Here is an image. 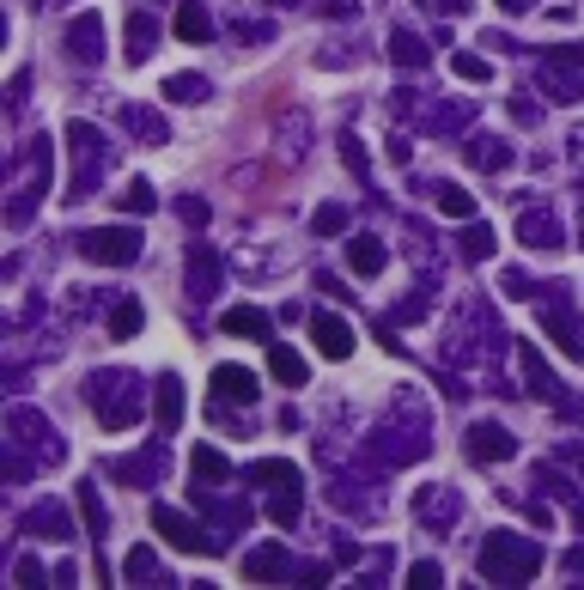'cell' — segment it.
I'll return each instance as SVG.
<instances>
[{"mask_svg": "<svg viewBox=\"0 0 584 590\" xmlns=\"http://www.w3.org/2000/svg\"><path fill=\"white\" fill-rule=\"evenodd\" d=\"M268 518H274L280 530H292V524H299V493H280V499L268 505Z\"/></svg>", "mask_w": 584, "mask_h": 590, "instance_id": "cell-33", "label": "cell"}, {"mask_svg": "<svg viewBox=\"0 0 584 590\" xmlns=\"http://www.w3.org/2000/svg\"><path fill=\"white\" fill-rule=\"evenodd\" d=\"M268 372H274V384H286V390H305V378H311V365L292 353V347H274L268 353Z\"/></svg>", "mask_w": 584, "mask_h": 590, "instance_id": "cell-13", "label": "cell"}, {"mask_svg": "<svg viewBox=\"0 0 584 590\" xmlns=\"http://www.w3.org/2000/svg\"><path fill=\"white\" fill-rule=\"evenodd\" d=\"M219 323H226V335H250V341H268V329H274L268 311H256V305H232Z\"/></svg>", "mask_w": 584, "mask_h": 590, "instance_id": "cell-14", "label": "cell"}, {"mask_svg": "<svg viewBox=\"0 0 584 590\" xmlns=\"http://www.w3.org/2000/svg\"><path fill=\"white\" fill-rule=\"evenodd\" d=\"M122 578H128V584H146V578H159V560H153V548H134V554L122 560Z\"/></svg>", "mask_w": 584, "mask_h": 590, "instance_id": "cell-28", "label": "cell"}, {"mask_svg": "<svg viewBox=\"0 0 584 590\" xmlns=\"http://www.w3.org/2000/svg\"><path fill=\"white\" fill-rule=\"evenodd\" d=\"M80 250H86V262L128 268V262L140 256V232H134V226H98V232H86V238H80Z\"/></svg>", "mask_w": 584, "mask_h": 590, "instance_id": "cell-4", "label": "cell"}, {"mask_svg": "<svg viewBox=\"0 0 584 590\" xmlns=\"http://www.w3.org/2000/svg\"><path fill=\"white\" fill-rule=\"evenodd\" d=\"M390 61H402V67H426V43H420L414 31H390Z\"/></svg>", "mask_w": 584, "mask_h": 590, "instance_id": "cell-23", "label": "cell"}, {"mask_svg": "<svg viewBox=\"0 0 584 590\" xmlns=\"http://www.w3.org/2000/svg\"><path fill=\"white\" fill-rule=\"evenodd\" d=\"M213 396L219 402H256V372H244V365H219V372H213Z\"/></svg>", "mask_w": 584, "mask_h": 590, "instance_id": "cell-10", "label": "cell"}, {"mask_svg": "<svg viewBox=\"0 0 584 590\" xmlns=\"http://www.w3.org/2000/svg\"><path fill=\"white\" fill-rule=\"evenodd\" d=\"M432 201H438V213H451V219H475V195L463 183H438Z\"/></svg>", "mask_w": 584, "mask_h": 590, "instance_id": "cell-19", "label": "cell"}, {"mask_svg": "<svg viewBox=\"0 0 584 590\" xmlns=\"http://www.w3.org/2000/svg\"><path fill=\"white\" fill-rule=\"evenodd\" d=\"M153 207H159V195H153V183H146V177H134L122 189V213H153Z\"/></svg>", "mask_w": 584, "mask_h": 590, "instance_id": "cell-27", "label": "cell"}, {"mask_svg": "<svg viewBox=\"0 0 584 590\" xmlns=\"http://www.w3.org/2000/svg\"><path fill=\"white\" fill-rule=\"evenodd\" d=\"M426 7H432V13H451V19H463V13H469V0H426Z\"/></svg>", "mask_w": 584, "mask_h": 590, "instance_id": "cell-37", "label": "cell"}, {"mask_svg": "<svg viewBox=\"0 0 584 590\" xmlns=\"http://www.w3.org/2000/svg\"><path fill=\"white\" fill-rule=\"evenodd\" d=\"M481 578H493V584H530L536 572H542V548L530 542V536H511V530H493L487 542H481Z\"/></svg>", "mask_w": 584, "mask_h": 590, "instance_id": "cell-1", "label": "cell"}, {"mask_svg": "<svg viewBox=\"0 0 584 590\" xmlns=\"http://www.w3.org/2000/svg\"><path fill=\"white\" fill-rule=\"evenodd\" d=\"M566 572H572V578H584V548H572V554H566Z\"/></svg>", "mask_w": 584, "mask_h": 590, "instance_id": "cell-38", "label": "cell"}, {"mask_svg": "<svg viewBox=\"0 0 584 590\" xmlns=\"http://www.w3.org/2000/svg\"><path fill=\"white\" fill-rule=\"evenodd\" d=\"M463 256H469V262H487V256H493V232H487V226H469V232H463Z\"/></svg>", "mask_w": 584, "mask_h": 590, "instance_id": "cell-31", "label": "cell"}, {"mask_svg": "<svg viewBox=\"0 0 584 590\" xmlns=\"http://www.w3.org/2000/svg\"><path fill=\"white\" fill-rule=\"evenodd\" d=\"M341 226H347V207H341V201H323V207L311 213V232H317V238H335Z\"/></svg>", "mask_w": 584, "mask_h": 590, "instance_id": "cell-26", "label": "cell"}, {"mask_svg": "<svg viewBox=\"0 0 584 590\" xmlns=\"http://www.w3.org/2000/svg\"><path fill=\"white\" fill-rule=\"evenodd\" d=\"M511 451H518V438H511L505 426H493V420H481V426H469V463H505Z\"/></svg>", "mask_w": 584, "mask_h": 590, "instance_id": "cell-5", "label": "cell"}, {"mask_svg": "<svg viewBox=\"0 0 584 590\" xmlns=\"http://www.w3.org/2000/svg\"><path fill=\"white\" fill-rule=\"evenodd\" d=\"M165 98H171V104H201V98H207V80H201V73H171V80H165Z\"/></svg>", "mask_w": 584, "mask_h": 590, "instance_id": "cell-22", "label": "cell"}, {"mask_svg": "<svg viewBox=\"0 0 584 590\" xmlns=\"http://www.w3.org/2000/svg\"><path fill=\"white\" fill-rule=\"evenodd\" d=\"M195 481H226V457H219V451H195Z\"/></svg>", "mask_w": 584, "mask_h": 590, "instance_id": "cell-32", "label": "cell"}, {"mask_svg": "<svg viewBox=\"0 0 584 590\" xmlns=\"http://www.w3.org/2000/svg\"><path fill=\"white\" fill-rule=\"evenodd\" d=\"M311 341H317L323 359H347L353 353V323H341L335 311H317L311 317Z\"/></svg>", "mask_w": 584, "mask_h": 590, "instance_id": "cell-7", "label": "cell"}, {"mask_svg": "<svg viewBox=\"0 0 584 590\" xmlns=\"http://www.w3.org/2000/svg\"><path fill=\"white\" fill-rule=\"evenodd\" d=\"M67 55L80 61V67L104 61V19H98V13H80V19L67 25Z\"/></svg>", "mask_w": 584, "mask_h": 590, "instance_id": "cell-6", "label": "cell"}, {"mask_svg": "<svg viewBox=\"0 0 584 590\" xmlns=\"http://www.w3.org/2000/svg\"><path fill=\"white\" fill-rule=\"evenodd\" d=\"M67 146H73V195L67 201H86V189H92V177H98V165H110V153H104V140H98V128L92 122H73L67 128Z\"/></svg>", "mask_w": 584, "mask_h": 590, "instance_id": "cell-2", "label": "cell"}, {"mask_svg": "<svg viewBox=\"0 0 584 590\" xmlns=\"http://www.w3.org/2000/svg\"><path fill=\"white\" fill-rule=\"evenodd\" d=\"M384 262H390V250H384L378 238H353V244H347V268H353L359 280H378Z\"/></svg>", "mask_w": 584, "mask_h": 590, "instance_id": "cell-11", "label": "cell"}, {"mask_svg": "<svg viewBox=\"0 0 584 590\" xmlns=\"http://www.w3.org/2000/svg\"><path fill=\"white\" fill-rule=\"evenodd\" d=\"M451 73H457V80H475V86H487L493 80V61H481V55H451Z\"/></svg>", "mask_w": 584, "mask_h": 590, "instance_id": "cell-25", "label": "cell"}, {"mask_svg": "<svg viewBox=\"0 0 584 590\" xmlns=\"http://www.w3.org/2000/svg\"><path fill=\"white\" fill-rule=\"evenodd\" d=\"M524 7H536V0H499V13H524Z\"/></svg>", "mask_w": 584, "mask_h": 590, "instance_id": "cell-39", "label": "cell"}, {"mask_svg": "<svg viewBox=\"0 0 584 590\" xmlns=\"http://www.w3.org/2000/svg\"><path fill=\"white\" fill-rule=\"evenodd\" d=\"M286 572H292V560H286V548H274V542L244 560V578H250V584H280Z\"/></svg>", "mask_w": 584, "mask_h": 590, "instance_id": "cell-9", "label": "cell"}, {"mask_svg": "<svg viewBox=\"0 0 584 590\" xmlns=\"http://www.w3.org/2000/svg\"><path fill=\"white\" fill-rule=\"evenodd\" d=\"M153 530H159L171 548H183V554H201V548H207V536L183 518V511H171V505H153Z\"/></svg>", "mask_w": 584, "mask_h": 590, "instance_id": "cell-8", "label": "cell"}, {"mask_svg": "<svg viewBox=\"0 0 584 590\" xmlns=\"http://www.w3.org/2000/svg\"><path fill=\"white\" fill-rule=\"evenodd\" d=\"M140 323H146V311L128 299V305H116V317H110V335H116V341H128V335H140Z\"/></svg>", "mask_w": 584, "mask_h": 590, "instance_id": "cell-30", "label": "cell"}, {"mask_svg": "<svg viewBox=\"0 0 584 590\" xmlns=\"http://www.w3.org/2000/svg\"><path fill=\"white\" fill-rule=\"evenodd\" d=\"M542 86L560 104H578V92H584V49H542Z\"/></svg>", "mask_w": 584, "mask_h": 590, "instance_id": "cell-3", "label": "cell"}, {"mask_svg": "<svg viewBox=\"0 0 584 590\" xmlns=\"http://www.w3.org/2000/svg\"><path fill=\"white\" fill-rule=\"evenodd\" d=\"M250 481H280V487H299V469H292V463H280V457H268V463H250Z\"/></svg>", "mask_w": 584, "mask_h": 590, "instance_id": "cell-29", "label": "cell"}, {"mask_svg": "<svg viewBox=\"0 0 584 590\" xmlns=\"http://www.w3.org/2000/svg\"><path fill=\"white\" fill-rule=\"evenodd\" d=\"M25 530H37L43 542H73V524H67V511H61V505H37L31 518H25Z\"/></svg>", "mask_w": 584, "mask_h": 590, "instance_id": "cell-15", "label": "cell"}, {"mask_svg": "<svg viewBox=\"0 0 584 590\" xmlns=\"http://www.w3.org/2000/svg\"><path fill=\"white\" fill-rule=\"evenodd\" d=\"M518 359H524V384H530V396L560 402V384H554V372L542 365V353H536V347H518Z\"/></svg>", "mask_w": 584, "mask_h": 590, "instance_id": "cell-12", "label": "cell"}, {"mask_svg": "<svg viewBox=\"0 0 584 590\" xmlns=\"http://www.w3.org/2000/svg\"><path fill=\"white\" fill-rule=\"evenodd\" d=\"M274 7H299V0H274Z\"/></svg>", "mask_w": 584, "mask_h": 590, "instance_id": "cell-40", "label": "cell"}, {"mask_svg": "<svg viewBox=\"0 0 584 590\" xmlns=\"http://www.w3.org/2000/svg\"><path fill=\"white\" fill-rule=\"evenodd\" d=\"M80 518H86V536L104 542V524H110V518H104V505H98V487H92V481H80Z\"/></svg>", "mask_w": 584, "mask_h": 590, "instance_id": "cell-24", "label": "cell"}, {"mask_svg": "<svg viewBox=\"0 0 584 590\" xmlns=\"http://www.w3.org/2000/svg\"><path fill=\"white\" fill-rule=\"evenodd\" d=\"M518 238H524L530 250H554V244H560V226H554L548 213H524V219H518Z\"/></svg>", "mask_w": 584, "mask_h": 590, "instance_id": "cell-18", "label": "cell"}, {"mask_svg": "<svg viewBox=\"0 0 584 590\" xmlns=\"http://www.w3.org/2000/svg\"><path fill=\"white\" fill-rule=\"evenodd\" d=\"M177 37L183 43H207L213 37V19H207L201 0H183V7H177Z\"/></svg>", "mask_w": 584, "mask_h": 590, "instance_id": "cell-17", "label": "cell"}, {"mask_svg": "<svg viewBox=\"0 0 584 590\" xmlns=\"http://www.w3.org/2000/svg\"><path fill=\"white\" fill-rule=\"evenodd\" d=\"M128 128H134L140 140H165V122H159V116H146V110H128Z\"/></svg>", "mask_w": 584, "mask_h": 590, "instance_id": "cell-34", "label": "cell"}, {"mask_svg": "<svg viewBox=\"0 0 584 590\" xmlns=\"http://www.w3.org/2000/svg\"><path fill=\"white\" fill-rule=\"evenodd\" d=\"M341 165H347L353 177H365V153H359V140H353V134L341 140Z\"/></svg>", "mask_w": 584, "mask_h": 590, "instance_id": "cell-36", "label": "cell"}, {"mask_svg": "<svg viewBox=\"0 0 584 590\" xmlns=\"http://www.w3.org/2000/svg\"><path fill=\"white\" fill-rule=\"evenodd\" d=\"M177 420H183V384L165 372V378H159V426L177 432Z\"/></svg>", "mask_w": 584, "mask_h": 590, "instance_id": "cell-21", "label": "cell"}, {"mask_svg": "<svg viewBox=\"0 0 584 590\" xmlns=\"http://www.w3.org/2000/svg\"><path fill=\"white\" fill-rule=\"evenodd\" d=\"M153 37H159L153 13H134V19H128V49H122V55H128V67H140L146 55H153Z\"/></svg>", "mask_w": 584, "mask_h": 590, "instance_id": "cell-16", "label": "cell"}, {"mask_svg": "<svg viewBox=\"0 0 584 590\" xmlns=\"http://www.w3.org/2000/svg\"><path fill=\"white\" fill-rule=\"evenodd\" d=\"M469 165L475 171H505L511 165V146L505 140H469Z\"/></svg>", "mask_w": 584, "mask_h": 590, "instance_id": "cell-20", "label": "cell"}, {"mask_svg": "<svg viewBox=\"0 0 584 590\" xmlns=\"http://www.w3.org/2000/svg\"><path fill=\"white\" fill-rule=\"evenodd\" d=\"M438 578H445V572H438V560H420V566H408V584H414V590H426V584H438Z\"/></svg>", "mask_w": 584, "mask_h": 590, "instance_id": "cell-35", "label": "cell"}]
</instances>
